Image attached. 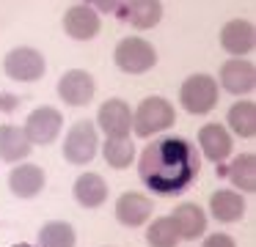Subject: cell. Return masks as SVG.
I'll list each match as a JSON object with an SVG mask.
<instances>
[{
    "mask_svg": "<svg viewBox=\"0 0 256 247\" xmlns=\"http://www.w3.org/2000/svg\"><path fill=\"white\" fill-rule=\"evenodd\" d=\"M201 168L198 148L184 137H157L140 151L138 176L154 195H176L190 187Z\"/></svg>",
    "mask_w": 256,
    "mask_h": 247,
    "instance_id": "cell-1",
    "label": "cell"
},
{
    "mask_svg": "<svg viewBox=\"0 0 256 247\" xmlns=\"http://www.w3.org/2000/svg\"><path fill=\"white\" fill-rule=\"evenodd\" d=\"M176 121V113H174L171 102H166L162 96H149L138 104L132 115V126H135V135L138 137H149V135H157V132L174 126Z\"/></svg>",
    "mask_w": 256,
    "mask_h": 247,
    "instance_id": "cell-2",
    "label": "cell"
},
{
    "mask_svg": "<svg viewBox=\"0 0 256 247\" xmlns=\"http://www.w3.org/2000/svg\"><path fill=\"white\" fill-rule=\"evenodd\" d=\"M179 102L188 113L193 115H206L218 104V82L210 74H193L182 82Z\"/></svg>",
    "mask_w": 256,
    "mask_h": 247,
    "instance_id": "cell-3",
    "label": "cell"
},
{
    "mask_svg": "<svg viewBox=\"0 0 256 247\" xmlns=\"http://www.w3.org/2000/svg\"><path fill=\"white\" fill-rule=\"evenodd\" d=\"M116 66L122 71H130V74H144V71H149L152 66L157 63V52L154 47H152L149 41H144V38H124V41H118L116 47Z\"/></svg>",
    "mask_w": 256,
    "mask_h": 247,
    "instance_id": "cell-4",
    "label": "cell"
},
{
    "mask_svg": "<svg viewBox=\"0 0 256 247\" xmlns=\"http://www.w3.org/2000/svg\"><path fill=\"white\" fill-rule=\"evenodd\" d=\"M96 154V129L91 121H78L72 129L66 132V143H64V157L72 165H86L91 162Z\"/></svg>",
    "mask_w": 256,
    "mask_h": 247,
    "instance_id": "cell-5",
    "label": "cell"
},
{
    "mask_svg": "<svg viewBox=\"0 0 256 247\" xmlns=\"http://www.w3.org/2000/svg\"><path fill=\"white\" fill-rule=\"evenodd\" d=\"M3 69L12 80L20 82H34L44 74V58H42L39 49H30V47H17L6 55L3 60Z\"/></svg>",
    "mask_w": 256,
    "mask_h": 247,
    "instance_id": "cell-6",
    "label": "cell"
},
{
    "mask_svg": "<svg viewBox=\"0 0 256 247\" xmlns=\"http://www.w3.org/2000/svg\"><path fill=\"white\" fill-rule=\"evenodd\" d=\"M64 126V118L56 107H39L28 115V124H25V135L30 143H39V146H50L58 137Z\"/></svg>",
    "mask_w": 256,
    "mask_h": 247,
    "instance_id": "cell-7",
    "label": "cell"
},
{
    "mask_svg": "<svg viewBox=\"0 0 256 247\" xmlns=\"http://www.w3.org/2000/svg\"><path fill=\"white\" fill-rule=\"evenodd\" d=\"M96 124L108 137H127L132 129V110L122 99H108L96 113Z\"/></svg>",
    "mask_w": 256,
    "mask_h": 247,
    "instance_id": "cell-8",
    "label": "cell"
},
{
    "mask_svg": "<svg viewBox=\"0 0 256 247\" xmlns=\"http://www.w3.org/2000/svg\"><path fill=\"white\" fill-rule=\"evenodd\" d=\"M58 96L66 104H72V107L88 104L91 99H94V80H91V74L83 69L66 71V74L61 77V82H58Z\"/></svg>",
    "mask_w": 256,
    "mask_h": 247,
    "instance_id": "cell-9",
    "label": "cell"
},
{
    "mask_svg": "<svg viewBox=\"0 0 256 247\" xmlns=\"http://www.w3.org/2000/svg\"><path fill=\"white\" fill-rule=\"evenodd\" d=\"M256 30L248 19H232L220 30V47L232 55H248L254 49Z\"/></svg>",
    "mask_w": 256,
    "mask_h": 247,
    "instance_id": "cell-10",
    "label": "cell"
},
{
    "mask_svg": "<svg viewBox=\"0 0 256 247\" xmlns=\"http://www.w3.org/2000/svg\"><path fill=\"white\" fill-rule=\"evenodd\" d=\"M118 16L124 22H130L132 27H140V30H149L160 22L162 16V3L157 0H135V3H118Z\"/></svg>",
    "mask_w": 256,
    "mask_h": 247,
    "instance_id": "cell-11",
    "label": "cell"
},
{
    "mask_svg": "<svg viewBox=\"0 0 256 247\" xmlns=\"http://www.w3.org/2000/svg\"><path fill=\"white\" fill-rule=\"evenodd\" d=\"M256 82V69L248 60H228L220 66V85L228 93H248Z\"/></svg>",
    "mask_w": 256,
    "mask_h": 247,
    "instance_id": "cell-12",
    "label": "cell"
},
{
    "mask_svg": "<svg viewBox=\"0 0 256 247\" xmlns=\"http://www.w3.org/2000/svg\"><path fill=\"white\" fill-rule=\"evenodd\" d=\"M64 27L72 38L78 41H88L100 33V16L88 8V5H72L64 16Z\"/></svg>",
    "mask_w": 256,
    "mask_h": 247,
    "instance_id": "cell-13",
    "label": "cell"
},
{
    "mask_svg": "<svg viewBox=\"0 0 256 247\" xmlns=\"http://www.w3.org/2000/svg\"><path fill=\"white\" fill-rule=\"evenodd\" d=\"M152 214V203L146 195H140V192H124L122 198H118L116 203V217L122 225H130V228H138V225H144L146 220H149Z\"/></svg>",
    "mask_w": 256,
    "mask_h": 247,
    "instance_id": "cell-14",
    "label": "cell"
},
{
    "mask_svg": "<svg viewBox=\"0 0 256 247\" xmlns=\"http://www.w3.org/2000/svg\"><path fill=\"white\" fill-rule=\"evenodd\" d=\"M8 187L17 198H34L44 190V170L39 165H20L8 176Z\"/></svg>",
    "mask_w": 256,
    "mask_h": 247,
    "instance_id": "cell-15",
    "label": "cell"
},
{
    "mask_svg": "<svg viewBox=\"0 0 256 247\" xmlns=\"http://www.w3.org/2000/svg\"><path fill=\"white\" fill-rule=\"evenodd\" d=\"M198 143H201V151H204V157L212 159V162H223V159L232 154V137H228V132L223 129L220 124H206V126H201Z\"/></svg>",
    "mask_w": 256,
    "mask_h": 247,
    "instance_id": "cell-16",
    "label": "cell"
},
{
    "mask_svg": "<svg viewBox=\"0 0 256 247\" xmlns=\"http://www.w3.org/2000/svg\"><path fill=\"white\" fill-rule=\"evenodd\" d=\"M30 146H34V143L28 140L25 129H20V126H14V124L0 126V159H6V162L25 159L30 154Z\"/></svg>",
    "mask_w": 256,
    "mask_h": 247,
    "instance_id": "cell-17",
    "label": "cell"
},
{
    "mask_svg": "<svg viewBox=\"0 0 256 247\" xmlns=\"http://www.w3.org/2000/svg\"><path fill=\"white\" fill-rule=\"evenodd\" d=\"M174 225H176L179 239H198L201 234L206 231V214L201 212L196 203H182L174 212Z\"/></svg>",
    "mask_w": 256,
    "mask_h": 247,
    "instance_id": "cell-18",
    "label": "cell"
},
{
    "mask_svg": "<svg viewBox=\"0 0 256 247\" xmlns=\"http://www.w3.org/2000/svg\"><path fill=\"white\" fill-rule=\"evenodd\" d=\"M74 198H78L80 206L94 209L100 203H105L108 198V184L100 173H83L78 181H74Z\"/></svg>",
    "mask_w": 256,
    "mask_h": 247,
    "instance_id": "cell-19",
    "label": "cell"
},
{
    "mask_svg": "<svg viewBox=\"0 0 256 247\" xmlns=\"http://www.w3.org/2000/svg\"><path fill=\"white\" fill-rule=\"evenodd\" d=\"M210 212H212V217L220 220V223H237L245 214V201L232 190H220L210 198Z\"/></svg>",
    "mask_w": 256,
    "mask_h": 247,
    "instance_id": "cell-20",
    "label": "cell"
},
{
    "mask_svg": "<svg viewBox=\"0 0 256 247\" xmlns=\"http://www.w3.org/2000/svg\"><path fill=\"white\" fill-rule=\"evenodd\" d=\"M220 173H226L228 181H232L234 187H240L242 192L256 190V157L254 154H240V157L228 165V170H220Z\"/></svg>",
    "mask_w": 256,
    "mask_h": 247,
    "instance_id": "cell-21",
    "label": "cell"
},
{
    "mask_svg": "<svg viewBox=\"0 0 256 247\" xmlns=\"http://www.w3.org/2000/svg\"><path fill=\"white\" fill-rule=\"evenodd\" d=\"M228 126L240 137H254L256 135V104L254 102H237L228 110Z\"/></svg>",
    "mask_w": 256,
    "mask_h": 247,
    "instance_id": "cell-22",
    "label": "cell"
},
{
    "mask_svg": "<svg viewBox=\"0 0 256 247\" xmlns=\"http://www.w3.org/2000/svg\"><path fill=\"white\" fill-rule=\"evenodd\" d=\"M132 157H135V148H132V140L130 137H108L105 143V162L116 170H124L132 165Z\"/></svg>",
    "mask_w": 256,
    "mask_h": 247,
    "instance_id": "cell-23",
    "label": "cell"
},
{
    "mask_svg": "<svg viewBox=\"0 0 256 247\" xmlns=\"http://www.w3.org/2000/svg\"><path fill=\"white\" fill-rule=\"evenodd\" d=\"M39 245L42 247H74V228L69 223H47L39 231Z\"/></svg>",
    "mask_w": 256,
    "mask_h": 247,
    "instance_id": "cell-24",
    "label": "cell"
},
{
    "mask_svg": "<svg viewBox=\"0 0 256 247\" xmlns=\"http://www.w3.org/2000/svg\"><path fill=\"white\" fill-rule=\"evenodd\" d=\"M146 242L152 247H176L179 234H176V225H174L171 217H157L154 223L149 225L146 231Z\"/></svg>",
    "mask_w": 256,
    "mask_h": 247,
    "instance_id": "cell-25",
    "label": "cell"
},
{
    "mask_svg": "<svg viewBox=\"0 0 256 247\" xmlns=\"http://www.w3.org/2000/svg\"><path fill=\"white\" fill-rule=\"evenodd\" d=\"M204 247H237V245H234V239L226 234H212V236H206Z\"/></svg>",
    "mask_w": 256,
    "mask_h": 247,
    "instance_id": "cell-26",
    "label": "cell"
},
{
    "mask_svg": "<svg viewBox=\"0 0 256 247\" xmlns=\"http://www.w3.org/2000/svg\"><path fill=\"white\" fill-rule=\"evenodd\" d=\"M0 107H3V96H0Z\"/></svg>",
    "mask_w": 256,
    "mask_h": 247,
    "instance_id": "cell-27",
    "label": "cell"
}]
</instances>
